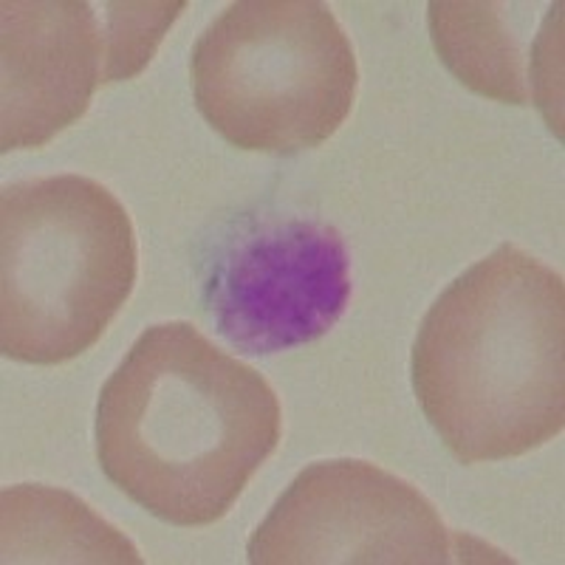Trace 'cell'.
I'll return each instance as SVG.
<instances>
[{"label": "cell", "instance_id": "obj_1", "mask_svg": "<svg viewBox=\"0 0 565 565\" xmlns=\"http://www.w3.org/2000/svg\"><path fill=\"white\" fill-rule=\"evenodd\" d=\"M97 461L170 526L221 521L277 450V393L190 322L141 331L99 391Z\"/></svg>", "mask_w": 565, "mask_h": 565}, {"label": "cell", "instance_id": "obj_2", "mask_svg": "<svg viewBox=\"0 0 565 565\" xmlns=\"http://www.w3.org/2000/svg\"><path fill=\"white\" fill-rule=\"evenodd\" d=\"M563 277L503 244L424 315L413 342V391L458 461H507L563 433Z\"/></svg>", "mask_w": 565, "mask_h": 565}, {"label": "cell", "instance_id": "obj_3", "mask_svg": "<svg viewBox=\"0 0 565 565\" xmlns=\"http://www.w3.org/2000/svg\"><path fill=\"white\" fill-rule=\"evenodd\" d=\"M125 204L85 175L14 181L0 195V351L63 365L94 348L136 282Z\"/></svg>", "mask_w": 565, "mask_h": 565}, {"label": "cell", "instance_id": "obj_4", "mask_svg": "<svg viewBox=\"0 0 565 565\" xmlns=\"http://www.w3.org/2000/svg\"><path fill=\"white\" fill-rule=\"evenodd\" d=\"M195 108L232 148L291 156L326 145L356 99V57L331 7L238 0L190 57Z\"/></svg>", "mask_w": 565, "mask_h": 565}, {"label": "cell", "instance_id": "obj_5", "mask_svg": "<svg viewBox=\"0 0 565 565\" xmlns=\"http://www.w3.org/2000/svg\"><path fill=\"white\" fill-rule=\"evenodd\" d=\"M201 309L232 348L266 356L320 340L351 300V260L334 226L244 212L199 257Z\"/></svg>", "mask_w": 565, "mask_h": 565}, {"label": "cell", "instance_id": "obj_6", "mask_svg": "<svg viewBox=\"0 0 565 565\" xmlns=\"http://www.w3.org/2000/svg\"><path fill=\"white\" fill-rule=\"evenodd\" d=\"M255 565H427L483 557L472 537L452 534L413 483L353 458L306 467L277 498L249 546Z\"/></svg>", "mask_w": 565, "mask_h": 565}, {"label": "cell", "instance_id": "obj_7", "mask_svg": "<svg viewBox=\"0 0 565 565\" xmlns=\"http://www.w3.org/2000/svg\"><path fill=\"white\" fill-rule=\"evenodd\" d=\"M0 150L45 148L83 119L99 85L119 83L108 12L85 0L0 7Z\"/></svg>", "mask_w": 565, "mask_h": 565}, {"label": "cell", "instance_id": "obj_8", "mask_svg": "<svg viewBox=\"0 0 565 565\" xmlns=\"http://www.w3.org/2000/svg\"><path fill=\"white\" fill-rule=\"evenodd\" d=\"M427 23L441 63L469 90L503 105H554L559 77H554V49H548L552 26L526 52L521 34L509 26L507 3L433 0Z\"/></svg>", "mask_w": 565, "mask_h": 565}, {"label": "cell", "instance_id": "obj_9", "mask_svg": "<svg viewBox=\"0 0 565 565\" xmlns=\"http://www.w3.org/2000/svg\"><path fill=\"white\" fill-rule=\"evenodd\" d=\"M3 563H130V540L105 523L77 494L20 483L3 494Z\"/></svg>", "mask_w": 565, "mask_h": 565}]
</instances>
